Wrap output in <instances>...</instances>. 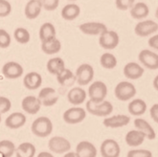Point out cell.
Instances as JSON below:
<instances>
[{
  "label": "cell",
  "mask_w": 158,
  "mask_h": 157,
  "mask_svg": "<svg viewBox=\"0 0 158 157\" xmlns=\"http://www.w3.org/2000/svg\"><path fill=\"white\" fill-rule=\"evenodd\" d=\"M155 16H156V18L158 19V8L156 9V12H155Z\"/></svg>",
  "instance_id": "cell-47"
},
{
  "label": "cell",
  "mask_w": 158,
  "mask_h": 157,
  "mask_svg": "<svg viewBox=\"0 0 158 157\" xmlns=\"http://www.w3.org/2000/svg\"><path fill=\"white\" fill-rule=\"evenodd\" d=\"M36 157H54V155L51 152H48V151H41V152L39 153V155Z\"/></svg>",
  "instance_id": "cell-44"
},
{
  "label": "cell",
  "mask_w": 158,
  "mask_h": 157,
  "mask_svg": "<svg viewBox=\"0 0 158 157\" xmlns=\"http://www.w3.org/2000/svg\"><path fill=\"white\" fill-rule=\"evenodd\" d=\"M21 107L26 113L30 115H35L40 110L41 104L38 97L26 96L21 101Z\"/></svg>",
  "instance_id": "cell-14"
},
{
  "label": "cell",
  "mask_w": 158,
  "mask_h": 157,
  "mask_svg": "<svg viewBox=\"0 0 158 157\" xmlns=\"http://www.w3.org/2000/svg\"><path fill=\"white\" fill-rule=\"evenodd\" d=\"M144 72H145L144 68L140 64H138L137 62L134 61L127 63L124 67V75L129 80L140 79L143 76Z\"/></svg>",
  "instance_id": "cell-18"
},
{
  "label": "cell",
  "mask_w": 158,
  "mask_h": 157,
  "mask_svg": "<svg viewBox=\"0 0 158 157\" xmlns=\"http://www.w3.org/2000/svg\"><path fill=\"white\" fill-rule=\"evenodd\" d=\"M76 81L81 85H87L93 81L94 78V69H93L92 65L88 63H82L77 68L76 73Z\"/></svg>",
  "instance_id": "cell-5"
},
{
  "label": "cell",
  "mask_w": 158,
  "mask_h": 157,
  "mask_svg": "<svg viewBox=\"0 0 158 157\" xmlns=\"http://www.w3.org/2000/svg\"><path fill=\"white\" fill-rule=\"evenodd\" d=\"M127 157H152V153L148 150H131L127 152Z\"/></svg>",
  "instance_id": "cell-39"
},
{
  "label": "cell",
  "mask_w": 158,
  "mask_h": 157,
  "mask_svg": "<svg viewBox=\"0 0 158 157\" xmlns=\"http://www.w3.org/2000/svg\"><path fill=\"white\" fill-rule=\"evenodd\" d=\"M148 45H150V47L158 51V35H152V38L148 39Z\"/></svg>",
  "instance_id": "cell-43"
},
{
  "label": "cell",
  "mask_w": 158,
  "mask_h": 157,
  "mask_svg": "<svg viewBox=\"0 0 158 157\" xmlns=\"http://www.w3.org/2000/svg\"><path fill=\"white\" fill-rule=\"evenodd\" d=\"M128 112L133 116H141L147 111V104L142 99H134L127 106Z\"/></svg>",
  "instance_id": "cell-27"
},
{
  "label": "cell",
  "mask_w": 158,
  "mask_h": 157,
  "mask_svg": "<svg viewBox=\"0 0 158 157\" xmlns=\"http://www.w3.org/2000/svg\"><path fill=\"white\" fill-rule=\"evenodd\" d=\"M12 13V5L8 0H0V17H6Z\"/></svg>",
  "instance_id": "cell-37"
},
{
  "label": "cell",
  "mask_w": 158,
  "mask_h": 157,
  "mask_svg": "<svg viewBox=\"0 0 158 157\" xmlns=\"http://www.w3.org/2000/svg\"><path fill=\"white\" fill-rule=\"evenodd\" d=\"M100 63L105 69H113L117 66V59L113 54L105 53L100 58Z\"/></svg>",
  "instance_id": "cell-33"
},
{
  "label": "cell",
  "mask_w": 158,
  "mask_h": 157,
  "mask_svg": "<svg viewBox=\"0 0 158 157\" xmlns=\"http://www.w3.org/2000/svg\"><path fill=\"white\" fill-rule=\"evenodd\" d=\"M27 121L26 116L21 112H14L5 120V126L11 129H18L22 127Z\"/></svg>",
  "instance_id": "cell-20"
},
{
  "label": "cell",
  "mask_w": 158,
  "mask_h": 157,
  "mask_svg": "<svg viewBox=\"0 0 158 157\" xmlns=\"http://www.w3.org/2000/svg\"><path fill=\"white\" fill-rule=\"evenodd\" d=\"M138 59L146 68L150 70L158 69V55L156 53L145 49L139 53Z\"/></svg>",
  "instance_id": "cell-10"
},
{
  "label": "cell",
  "mask_w": 158,
  "mask_h": 157,
  "mask_svg": "<svg viewBox=\"0 0 158 157\" xmlns=\"http://www.w3.org/2000/svg\"><path fill=\"white\" fill-rule=\"evenodd\" d=\"M150 14V9L144 2H138L131 8V15L134 19H143Z\"/></svg>",
  "instance_id": "cell-28"
},
{
  "label": "cell",
  "mask_w": 158,
  "mask_h": 157,
  "mask_svg": "<svg viewBox=\"0 0 158 157\" xmlns=\"http://www.w3.org/2000/svg\"><path fill=\"white\" fill-rule=\"evenodd\" d=\"M116 98L122 101H127L136 95V88L134 85L129 81H121L114 89Z\"/></svg>",
  "instance_id": "cell-4"
},
{
  "label": "cell",
  "mask_w": 158,
  "mask_h": 157,
  "mask_svg": "<svg viewBox=\"0 0 158 157\" xmlns=\"http://www.w3.org/2000/svg\"><path fill=\"white\" fill-rule=\"evenodd\" d=\"M11 42L12 39L10 34L4 29H0V48H8L11 45Z\"/></svg>",
  "instance_id": "cell-36"
},
{
  "label": "cell",
  "mask_w": 158,
  "mask_h": 157,
  "mask_svg": "<svg viewBox=\"0 0 158 157\" xmlns=\"http://www.w3.org/2000/svg\"><path fill=\"white\" fill-rule=\"evenodd\" d=\"M87 94L85 90L81 87H73L69 90L67 94V100L73 105H80L85 103Z\"/></svg>",
  "instance_id": "cell-19"
},
{
  "label": "cell",
  "mask_w": 158,
  "mask_h": 157,
  "mask_svg": "<svg viewBox=\"0 0 158 157\" xmlns=\"http://www.w3.org/2000/svg\"><path fill=\"white\" fill-rule=\"evenodd\" d=\"M81 14V8L74 3L65 5L61 10V17L67 21L75 20Z\"/></svg>",
  "instance_id": "cell-25"
},
{
  "label": "cell",
  "mask_w": 158,
  "mask_h": 157,
  "mask_svg": "<svg viewBox=\"0 0 158 157\" xmlns=\"http://www.w3.org/2000/svg\"><path fill=\"white\" fill-rule=\"evenodd\" d=\"M107 95V86L104 81H96L92 82L88 88V96L93 103L99 104L105 101Z\"/></svg>",
  "instance_id": "cell-3"
},
{
  "label": "cell",
  "mask_w": 158,
  "mask_h": 157,
  "mask_svg": "<svg viewBox=\"0 0 158 157\" xmlns=\"http://www.w3.org/2000/svg\"><path fill=\"white\" fill-rule=\"evenodd\" d=\"M150 114H151V117H152V119L153 120V121L158 124V104H154L151 107Z\"/></svg>",
  "instance_id": "cell-42"
},
{
  "label": "cell",
  "mask_w": 158,
  "mask_h": 157,
  "mask_svg": "<svg viewBox=\"0 0 158 157\" xmlns=\"http://www.w3.org/2000/svg\"><path fill=\"white\" fill-rule=\"evenodd\" d=\"M39 1L46 11H54L59 7L60 4V0H39Z\"/></svg>",
  "instance_id": "cell-38"
},
{
  "label": "cell",
  "mask_w": 158,
  "mask_h": 157,
  "mask_svg": "<svg viewBox=\"0 0 158 157\" xmlns=\"http://www.w3.org/2000/svg\"><path fill=\"white\" fill-rule=\"evenodd\" d=\"M146 139L145 135L138 129H133V130L128 131L126 135L125 140L129 147H138L144 143Z\"/></svg>",
  "instance_id": "cell-26"
},
{
  "label": "cell",
  "mask_w": 158,
  "mask_h": 157,
  "mask_svg": "<svg viewBox=\"0 0 158 157\" xmlns=\"http://www.w3.org/2000/svg\"><path fill=\"white\" fill-rule=\"evenodd\" d=\"M75 152L79 157H97L96 147L89 141H81L77 147Z\"/></svg>",
  "instance_id": "cell-17"
},
{
  "label": "cell",
  "mask_w": 158,
  "mask_h": 157,
  "mask_svg": "<svg viewBox=\"0 0 158 157\" xmlns=\"http://www.w3.org/2000/svg\"><path fill=\"white\" fill-rule=\"evenodd\" d=\"M35 147L30 142H23L15 149L16 157H35Z\"/></svg>",
  "instance_id": "cell-29"
},
{
  "label": "cell",
  "mask_w": 158,
  "mask_h": 157,
  "mask_svg": "<svg viewBox=\"0 0 158 157\" xmlns=\"http://www.w3.org/2000/svg\"><path fill=\"white\" fill-rule=\"evenodd\" d=\"M135 0H115L117 9L121 11H127L134 5Z\"/></svg>",
  "instance_id": "cell-41"
},
{
  "label": "cell",
  "mask_w": 158,
  "mask_h": 157,
  "mask_svg": "<svg viewBox=\"0 0 158 157\" xmlns=\"http://www.w3.org/2000/svg\"><path fill=\"white\" fill-rule=\"evenodd\" d=\"M63 157H79L75 151H68L63 155Z\"/></svg>",
  "instance_id": "cell-45"
},
{
  "label": "cell",
  "mask_w": 158,
  "mask_h": 157,
  "mask_svg": "<svg viewBox=\"0 0 158 157\" xmlns=\"http://www.w3.org/2000/svg\"><path fill=\"white\" fill-rule=\"evenodd\" d=\"M70 1H76V0H70Z\"/></svg>",
  "instance_id": "cell-50"
},
{
  "label": "cell",
  "mask_w": 158,
  "mask_h": 157,
  "mask_svg": "<svg viewBox=\"0 0 158 157\" xmlns=\"http://www.w3.org/2000/svg\"><path fill=\"white\" fill-rule=\"evenodd\" d=\"M24 86L29 90H35L41 86L42 77L38 72H30L25 75L23 79Z\"/></svg>",
  "instance_id": "cell-21"
},
{
  "label": "cell",
  "mask_w": 158,
  "mask_h": 157,
  "mask_svg": "<svg viewBox=\"0 0 158 157\" xmlns=\"http://www.w3.org/2000/svg\"><path fill=\"white\" fill-rule=\"evenodd\" d=\"M131 122V118L124 114H119L114 115L111 117H107L104 119V126L109 128H118V127H123Z\"/></svg>",
  "instance_id": "cell-16"
},
{
  "label": "cell",
  "mask_w": 158,
  "mask_h": 157,
  "mask_svg": "<svg viewBox=\"0 0 158 157\" xmlns=\"http://www.w3.org/2000/svg\"><path fill=\"white\" fill-rule=\"evenodd\" d=\"M152 85H153V87L158 91V75L154 78L153 80V82H152Z\"/></svg>",
  "instance_id": "cell-46"
},
{
  "label": "cell",
  "mask_w": 158,
  "mask_h": 157,
  "mask_svg": "<svg viewBox=\"0 0 158 157\" xmlns=\"http://www.w3.org/2000/svg\"><path fill=\"white\" fill-rule=\"evenodd\" d=\"M55 36H56V28L52 23L46 22L40 26V39L41 41L50 39L52 38H55Z\"/></svg>",
  "instance_id": "cell-32"
},
{
  "label": "cell",
  "mask_w": 158,
  "mask_h": 157,
  "mask_svg": "<svg viewBox=\"0 0 158 157\" xmlns=\"http://www.w3.org/2000/svg\"><path fill=\"white\" fill-rule=\"evenodd\" d=\"M81 33L88 35H98L107 30V27L102 22H85L80 25Z\"/></svg>",
  "instance_id": "cell-15"
},
{
  "label": "cell",
  "mask_w": 158,
  "mask_h": 157,
  "mask_svg": "<svg viewBox=\"0 0 158 157\" xmlns=\"http://www.w3.org/2000/svg\"><path fill=\"white\" fill-rule=\"evenodd\" d=\"M120 41L119 35L115 31L106 30L100 35L99 44L104 49L106 50H112L115 49Z\"/></svg>",
  "instance_id": "cell-8"
},
{
  "label": "cell",
  "mask_w": 158,
  "mask_h": 157,
  "mask_svg": "<svg viewBox=\"0 0 158 157\" xmlns=\"http://www.w3.org/2000/svg\"><path fill=\"white\" fill-rule=\"evenodd\" d=\"M63 121L69 125H76L81 123L86 117V110L82 107L74 106L68 108L63 113Z\"/></svg>",
  "instance_id": "cell-6"
},
{
  "label": "cell",
  "mask_w": 158,
  "mask_h": 157,
  "mask_svg": "<svg viewBox=\"0 0 158 157\" xmlns=\"http://www.w3.org/2000/svg\"><path fill=\"white\" fill-rule=\"evenodd\" d=\"M86 111L98 117H106L113 111V105L108 101H103L99 104L93 103L92 101H86Z\"/></svg>",
  "instance_id": "cell-2"
},
{
  "label": "cell",
  "mask_w": 158,
  "mask_h": 157,
  "mask_svg": "<svg viewBox=\"0 0 158 157\" xmlns=\"http://www.w3.org/2000/svg\"><path fill=\"white\" fill-rule=\"evenodd\" d=\"M158 30V24L153 20H144L136 24L134 32L138 36L146 38Z\"/></svg>",
  "instance_id": "cell-13"
},
{
  "label": "cell",
  "mask_w": 158,
  "mask_h": 157,
  "mask_svg": "<svg viewBox=\"0 0 158 157\" xmlns=\"http://www.w3.org/2000/svg\"><path fill=\"white\" fill-rule=\"evenodd\" d=\"M0 123H1V114H0Z\"/></svg>",
  "instance_id": "cell-48"
},
{
  "label": "cell",
  "mask_w": 158,
  "mask_h": 157,
  "mask_svg": "<svg viewBox=\"0 0 158 157\" xmlns=\"http://www.w3.org/2000/svg\"><path fill=\"white\" fill-rule=\"evenodd\" d=\"M41 9L42 6L39 0H29L24 9L25 16L28 19H35L40 14Z\"/></svg>",
  "instance_id": "cell-23"
},
{
  "label": "cell",
  "mask_w": 158,
  "mask_h": 157,
  "mask_svg": "<svg viewBox=\"0 0 158 157\" xmlns=\"http://www.w3.org/2000/svg\"><path fill=\"white\" fill-rule=\"evenodd\" d=\"M134 126L138 130H140L145 135L146 138H148V140H154L156 138V133L154 131V129L145 119H141V118L135 119Z\"/></svg>",
  "instance_id": "cell-22"
},
{
  "label": "cell",
  "mask_w": 158,
  "mask_h": 157,
  "mask_svg": "<svg viewBox=\"0 0 158 157\" xmlns=\"http://www.w3.org/2000/svg\"><path fill=\"white\" fill-rule=\"evenodd\" d=\"M15 145L10 140L0 141V154L3 157H12L15 152Z\"/></svg>",
  "instance_id": "cell-34"
},
{
  "label": "cell",
  "mask_w": 158,
  "mask_h": 157,
  "mask_svg": "<svg viewBox=\"0 0 158 157\" xmlns=\"http://www.w3.org/2000/svg\"><path fill=\"white\" fill-rule=\"evenodd\" d=\"M41 50L46 55L58 54L61 50V42L56 36L50 39L41 41Z\"/></svg>",
  "instance_id": "cell-24"
},
{
  "label": "cell",
  "mask_w": 158,
  "mask_h": 157,
  "mask_svg": "<svg viewBox=\"0 0 158 157\" xmlns=\"http://www.w3.org/2000/svg\"><path fill=\"white\" fill-rule=\"evenodd\" d=\"M39 100L40 101L41 105L44 106H53L58 103L59 96L53 87H44L39 93Z\"/></svg>",
  "instance_id": "cell-11"
},
{
  "label": "cell",
  "mask_w": 158,
  "mask_h": 157,
  "mask_svg": "<svg viewBox=\"0 0 158 157\" xmlns=\"http://www.w3.org/2000/svg\"><path fill=\"white\" fill-rule=\"evenodd\" d=\"M100 151L103 157H119L121 149L118 142L114 139H106L101 145Z\"/></svg>",
  "instance_id": "cell-12"
},
{
  "label": "cell",
  "mask_w": 158,
  "mask_h": 157,
  "mask_svg": "<svg viewBox=\"0 0 158 157\" xmlns=\"http://www.w3.org/2000/svg\"><path fill=\"white\" fill-rule=\"evenodd\" d=\"M24 69L20 63L15 61H8L2 67V74L6 79L15 80L23 75Z\"/></svg>",
  "instance_id": "cell-9"
},
{
  "label": "cell",
  "mask_w": 158,
  "mask_h": 157,
  "mask_svg": "<svg viewBox=\"0 0 158 157\" xmlns=\"http://www.w3.org/2000/svg\"><path fill=\"white\" fill-rule=\"evenodd\" d=\"M32 132L35 136L45 138L52 134L53 132V123L48 117L40 116L36 118L32 124L31 126Z\"/></svg>",
  "instance_id": "cell-1"
},
{
  "label": "cell",
  "mask_w": 158,
  "mask_h": 157,
  "mask_svg": "<svg viewBox=\"0 0 158 157\" xmlns=\"http://www.w3.org/2000/svg\"><path fill=\"white\" fill-rule=\"evenodd\" d=\"M49 150L57 154L66 153L71 150V144L69 140L61 136H54L48 142Z\"/></svg>",
  "instance_id": "cell-7"
},
{
  "label": "cell",
  "mask_w": 158,
  "mask_h": 157,
  "mask_svg": "<svg viewBox=\"0 0 158 157\" xmlns=\"http://www.w3.org/2000/svg\"><path fill=\"white\" fill-rule=\"evenodd\" d=\"M57 81L60 85L64 86L72 85L76 81V77L70 69L64 68L62 71H60L57 75Z\"/></svg>",
  "instance_id": "cell-31"
},
{
  "label": "cell",
  "mask_w": 158,
  "mask_h": 157,
  "mask_svg": "<svg viewBox=\"0 0 158 157\" xmlns=\"http://www.w3.org/2000/svg\"><path fill=\"white\" fill-rule=\"evenodd\" d=\"M0 157H3V155H2V154H0Z\"/></svg>",
  "instance_id": "cell-49"
},
{
  "label": "cell",
  "mask_w": 158,
  "mask_h": 157,
  "mask_svg": "<svg viewBox=\"0 0 158 157\" xmlns=\"http://www.w3.org/2000/svg\"><path fill=\"white\" fill-rule=\"evenodd\" d=\"M46 68H47V70L50 74L57 76L60 71H62L64 68H65V63H64V60L61 58L55 57V58L50 59L47 61Z\"/></svg>",
  "instance_id": "cell-30"
},
{
  "label": "cell",
  "mask_w": 158,
  "mask_h": 157,
  "mask_svg": "<svg viewBox=\"0 0 158 157\" xmlns=\"http://www.w3.org/2000/svg\"><path fill=\"white\" fill-rule=\"evenodd\" d=\"M14 38L20 44H27L31 39V35L27 29L18 27L14 32Z\"/></svg>",
  "instance_id": "cell-35"
},
{
  "label": "cell",
  "mask_w": 158,
  "mask_h": 157,
  "mask_svg": "<svg viewBox=\"0 0 158 157\" xmlns=\"http://www.w3.org/2000/svg\"><path fill=\"white\" fill-rule=\"evenodd\" d=\"M12 107V103L7 97L0 96V114L7 113L8 111H10V109Z\"/></svg>",
  "instance_id": "cell-40"
}]
</instances>
